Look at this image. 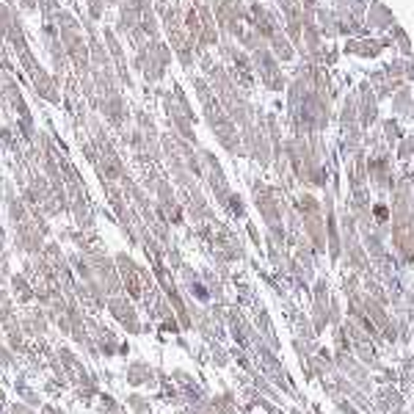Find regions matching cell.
Instances as JSON below:
<instances>
[{
  "label": "cell",
  "mask_w": 414,
  "mask_h": 414,
  "mask_svg": "<svg viewBox=\"0 0 414 414\" xmlns=\"http://www.w3.org/2000/svg\"><path fill=\"white\" fill-rule=\"evenodd\" d=\"M105 309H108V315L116 321V326L125 329L130 337L144 334V323L138 321V312H136V307H133V301H130L127 296H114V298H108Z\"/></svg>",
  "instance_id": "1"
},
{
  "label": "cell",
  "mask_w": 414,
  "mask_h": 414,
  "mask_svg": "<svg viewBox=\"0 0 414 414\" xmlns=\"http://www.w3.org/2000/svg\"><path fill=\"white\" fill-rule=\"evenodd\" d=\"M94 108H97V111L108 119V125H111V127H116V130H122V125L127 122V105H125V100H122V94H119V91L97 97Z\"/></svg>",
  "instance_id": "2"
},
{
  "label": "cell",
  "mask_w": 414,
  "mask_h": 414,
  "mask_svg": "<svg viewBox=\"0 0 414 414\" xmlns=\"http://www.w3.org/2000/svg\"><path fill=\"white\" fill-rule=\"evenodd\" d=\"M19 329L28 340H42L47 332H50V318H47V309L44 307H28L22 315H19Z\"/></svg>",
  "instance_id": "3"
},
{
  "label": "cell",
  "mask_w": 414,
  "mask_h": 414,
  "mask_svg": "<svg viewBox=\"0 0 414 414\" xmlns=\"http://www.w3.org/2000/svg\"><path fill=\"white\" fill-rule=\"evenodd\" d=\"M125 379H127V384H130L133 390H141V387H158V384H155L158 370H155L150 362H144V359H133V362H127V368H125Z\"/></svg>",
  "instance_id": "4"
},
{
  "label": "cell",
  "mask_w": 414,
  "mask_h": 414,
  "mask_svg": "<svg viewBox=\"0 0 414 414\" xmlns=\"http://www.w3.org/2000/svg\"><path fill=\"white\" fill-rule=\"evenodd\" d=\"M61 80L55 78V75H50L44 66L30 78V86H33V91L42 97V100H47V102H53V105H58L61 102V86H58Z\"/></svg>",
  "instance_id": "5"
},
{
  "label": "cell",
  "mask_w": 414,
  "mask_h": 414,
  "mask_svg": "<svg viewBox=\"0 0 414 414\" xmlns=\"http://www.w3.org/2000/svg\"><path fill=\"white\" fill-rule=\"evenodd\" d=\"M8 287H11V296H14L19 304L30 307V304L36 301V285H33L25 273H11V276H8Z\"/></svg>",
  "instance_id": "6"
},
{
  "label": "cell",
  "mask_w": 414,
  "mask_h": 414,
  "mask_svg": "<svg viewBox=\"0 0 414 414\" xmlns=\"http://www.w3.org/2000/svg\"><path fill=\"white\" fill-rule=\"evenodd\" d=\"M25 379H28V373H19L17 376V384H14V390H17V395H19V401L25 404V406H30V409H42L44 406V401H42V393L39 390H33L30 384H25Z\"/></svg>",
  "instance_id": "7"
},
{
  "label": "cell",
  "mask_w": 414,
  "mask_h": 414,
  "mask_svg": "<svg viewBox=\"0 0 414 414\" xmlns=\"http://www.w3.org/2000/svg\"><path fill=\"white\" fill-rule=\"evenodd\" d=\"M125 404H127V414H152V401L144 393H130Z\"/></svg>",
  "instance_id": "8"
},
{
  "label": "cell",
  "mask_w": 414,
  "mask_h": 414,
  "mask_svg": "<svg viewBox=\"0 0 414 414\" xmlns=\"http://www.w3.org/2000/svg\"><path fill=\"white\" fill-rule=\"evenodd\" d=\"M102 8H105V0H89V17H91V19H100V17H102Z\"/></svg>",
  "instance_id": "9"
},
{
  "label": "cell",
  "mask_w": 414,
  "mask_h": 414,
  "mask_svg": "<svg viewBox=\"0 0 414 414\" xmlns=\"http://www.w3.org/2000/svg\"><path fill=\"white\" fill-rule=\"evenodd\" d=\"M130 354V343H119L116 345V357H127Z\"/></svg>",
  "instance_id": "10"
},
{
  "label": "cell",
  "mask_w": 414,
  "mask_h": 414,
  "mask_svg": "<svg viewBox=\"0 0 414 414\" xmlns=\"http://www.w3.org/2000/svg\"><path fill=\"white\" fill-rule=\"evenodd\" d=\"M161 3H163V0H161Z\"/></svg>",
  "instance_id": "11"
}]
</instances>
